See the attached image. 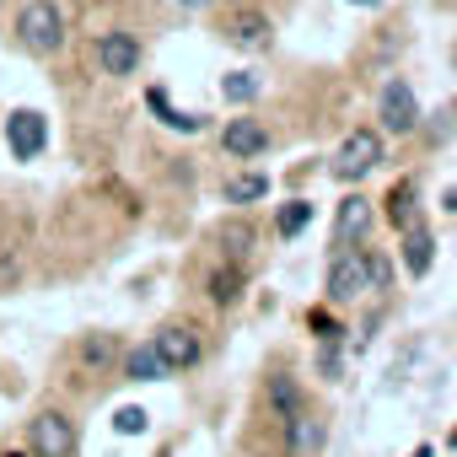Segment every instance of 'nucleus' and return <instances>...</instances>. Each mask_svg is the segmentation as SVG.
<instances>
[{
    "label": "nucleus",
    "instance_id": "1",
    "mask_svg": "<svg viewBox=\"0 0 457 457\" xmlns=\"http://www.w3.org/2000/svg\"><path fill=\"white\" fill-rule=\"evenodd\" d=\"M17 38L33 54H60L65 49V17H60L54 0H28L22 17H17Z\"/></svg>",
    "mask_w": 457,
    "mask_h": 457
},
{
    "label": "nucleus",
    "instance_id": "2",
    "mask_svg": "<svg viewBox=\"0 0 457 457\" xmlns=\"http://www.w3.org/2000/svg\"><path fill=\"white\" fill-rule=\"evenodd\" d=\"M28 446H33V457H76V420H65L60 409L33 414Z\"/></svg>",
    "mask_w": 457,
    "mask_h": 457
},
{
    "label": "nucleus",
    "instance_id": "3",
    "mask_svg": "<svg viewBox=\"0 0 457 457\" xmlns=\"http://www.w3.org/2000/svg\"><path fill=\"white\" fill-rule=\"evenodd\" d=\"M377 162H382V135H377V129H355V135L339 145V156H334V178L355 183V178H366Z\"/></svg>",
    "mask_w": 457,
    "mask_h": 457
},
{
    "label": "nucleus",
    "instance_id": "4",
    "mask_svg": "<svg viewBox=\"0 0 457 457\" xmlns=\"http://www.w3.org/2000/svg\"><path fill=\"white\" fill-rule=\"evenodd\" d=\"M6 145H12L17 162H33V156L49 145V119L33 113V108H17V113L6 119Z\"/></svg>",
    "mask_w": 457,
    "mask_h": 457
},
{
    "label": "nucleus",
    "instance_id": "5",
    "mask_svg": "<svg viewBox=\"0 0 457 457\" xmlns=\"http://www.w3.org/2000/svg\"><path fill=\"white\" fill-rule=\"evenodd\" d=\"M151 350L162 355V366H167V371H188V366L199 361V350H204V345H199V334H194L188 323H167V328L151 339Z\"/></svg>",
    "mask_w": 457,
    "mask_h": 457
},
{
    "label": "nucleus",
    "instance_id": "6",
    "mask_svg": "<svg viewBox=\"0 0 457 457\" xmlns=\"http://www.w3.org/2000/svg\"><path fill=\"white\" fill-rule=\"evenodd\" d=\"M220 145H226V156L253 162V156H264V151H270V129H264L259 119H226Z\"/></svg>",
    "mask_w": 457,
    "mask_h": 457
},
{
    "label": "nucleus",
    "instance_id": "7",
    "mask_svg": "<svg viewBox=\"0 0 457 457\" xmlns=\"http://www.w3.org/2000/svg\"><path fill=\"white\" fill-rule=\"evenodd\" d=\"M97 65H103V76H135L140 71V38L135 33H103L97 38Z\"/></svg>",
    "mask_w": 457,
    "mask_h": 457
},
{
    "label": "nucleus",
    "instance_id": "8",
    "mask_svg": "<svg viewBox=\"0 0 457 457\" xmlns=\"http://www.w3.org/2000/svg\"><path fill=\"white\" fill-rule=\"evenodd\" d=\"M361 291H371V280H366V253H339L334 259V270H328V296L334 302H355Z\"/></svg>",
    "mask_w": 457,
    "mask_h": 457
},
{
    "label": "nucleus",
    "instance_id": "9",
    "mask_svg": "<svg viewBox=\"0 0 457 457\" xmlns=\"http://www.w3.org/2000/svg\"><path fill=\"white\" fill-rule=\"evenodd\" d=\"M382 124L393 135H409L420 124V103H414V87L409 81H387V92H382Z\"/></svg>",
    "mask_w": 457,
    "mask_h": 457
},
{
    "label": "nucleus",
    "instance_id": "10",
    "mask_svg": "<svg viewBox=\"0 0 457 457\" xmlns=\"http://www.w3.org/2000/svg\"><path fill=\"white\" fill-rule=\"evenodd\" d=\"M226 38H232L237 49H270L275 28H270V17H264V12H237V17H232V28H226Z\"/></svg>",
    "mask_w": 457,
    "mask_h": 457
},
{
    "label": "nucleus",
    "instance_id": "11",
    "mask_svg": "<svg viewBox=\"0 0 457 457\" xmlns=\"http://www.w3.org/2000/svg\"><path fill=\"white\" fill-rule=\"evenodd\" d=\"M286 446H291V457H312L318 446H323V420L318 414H291L286 420Z\"/></svg>",
    "mask_w": 457,
    "mask_h": 457
},
{
    "label": "nucleus",
    "instance_id": "12",
    "mask_svg": "<svg viewBox=\"0 0 457 457\" xmlns=\"http://www.w3.org/2000/svg\"><path fill=\"white\" fill-rule=\"evenodd\" d=\"M366 226H371V210H366V199L355 194V199H345V204H339V220H334V243H339V248H350V237H361Z\"/></svg>",
    "mask_w": 457,
    "mask_h": 457
},
{
    "label": "nucleus",
    "instance_id": "13",
    "mask_svg": "<svg viewBox=\"0 0 457 457\" xmlns=\"http://www.w3.org/2000/svg\"><path fill=\"white\" fill-rule=\"evenodd\" d=\"M145 103H151V113H156L167 129H178V135H194V129H199V113H178V108L167 103V92H162V87H151V92H145Z\"/></svg>",
    "mask_w": 457,
    "mask_h": 457
},
{
    "label": "nucleus",
    "instance_id": "14",
    "mask_svg": "<svg viewBox=\"0 0 457 457\" xmlns=\"http://www.w3.org/2000/svg\"><path fill=\"white\" fill-rule=\"evenodd\" d=\"M124 377H129V382H156V377H167V366H162V355H156L151 345H135V350L124 355Z\"/></svg>",
    "mask_w": 457,
    "mask_h": 457
},
{
    "label": "nucleus",
    "instance_id": "15",
    "mask_svg": "<svg viewBox=\"0 0 457 457\" xmlns=\"http://www.w3.org/2000/svg\"><path fill=\"white\" fill-rule=\"evenodd\" d=\"M270 194V178L264 172H237V178H226V204H253Z\"/></svg>",
    "mask_w": 457,
    "mask_h": 457
},
{
    "label": "nucleus",
    "instance_id": "16",
    "mask_svg": "<svg viewBox=\"0 0 457 457\" xmlns=\"http://www.w3.org/2000/svg\"><path fill=\"white\" fill-rule=\"evenodd\" d=\"M270 409L280 414V420H291V414H302V387L280 371V377H270Z\"/></svg>",
    "mask_w": 457,
    "mask_h": 457
},
{
    "label": "nucleus",
    "instance_id": "17",
    "mask_svg": "<svg viewBox=\"0 0 457 457\" xmlns=\"http://www.w3.org/2000/svg\"><path fill=\"white\" fill-rule=\"evenodd\" d=\"M403 264H409V275H425V270H430V232H425V226H409V237H403Z\"/></svg>",
    "mask_w": 457,
    "mask_h": 457
},
{
    "label": "nucleus",
    "instance_id": "18",
    "mask_svg": "<svg viewBox=\"0 0 457 457\" xmlns=\"http://www.w3.org/2000/svg\"><path fill=\"white\" fill-rule=\"evenodd\" d=\"M387 220L393 226H414V183H398L387 194Z\"/></svg>",
    "mask_w": 457,
    "mask_h": 457
},
{
    "label": "nucleus",
    "instance_id": "19",
    "mask_svg": "<svg viewBox=\"0 0 457 457\" xmlns=\"http://www.w3.org/2000/svg\"><path fill=\"white\" fill-rule=\"evenodd\" d=\"M312 220V204L307 199H291V204H280V215H275V226H280V237H296L302 226Z\"/></svg>",
    "mask_w": 457,
    "mask_h": 457
},
{
    "label": "nucleus",
    "instance_id": "20",
    "mask_svg": "<svg viewBox=\"0 0 457 457\" xmlns=\"http://www.w3.org/2000/svg\"><path fill=\"white\" fill-rule=\"evenodd\" d=\"M220 92H226V103H253L259 97V76H248V71H232L220 81Z\"/></svg>",
    "mask_w": 457,
    "mask_h": 457
},
{
    "label": "nucleus",
    "instance_id": "21",
    "mask_svg": "<svg viewBox=\"0 0 457 457\" xmlns=\"http://www.w3.org/2000/svg\"><path fill=\"white\" fill-rule=\"evenodd\" d=\"M237 291H243V275H237V270H215V275H210V296H215L220 307H232Z\"/></svg>",
    "mask_w": 457,
    "mask_h": 457
},
{
    "label": "nucleus",
    "instance_id": "22",
    "mask_svg": "<svg viewBox=\"0 0 457 457\" xmlns=\"http://www.w3.org/2000/svg\"><path fill=\"white\" fill-rule=\"evenodd\" d=\"M119 355V345L108 339V334H92L87 345H81V366H103V361H113Z\"/></svg>",
    "mask_w": 457,
    "mask_h": 457
},
{
    "label": "nucleus",
    "instance_id": "23",
    "mask_svg": "<svg viewBox=\"0 0 457 457\" xmlns=\"http://www.w3.org/2000/svg\"><path fill=\"white\" fill-rule=\"evenodd\" d=\"M220 243H232V253L253 248V226H243V220H232V226H220Z\"/></svg>",
    "mask_w": 457,
    "mask_h": 457
},
{
    "label": "nucleus",
    "instance_id": "24",
    "mask_svg": "<svg viewBox=\"0 0 457 457\" xmlns=\"http://www.w3.org/2000/svg\"><path fill=\"white\" fill-rule=\"evenodd\" d=\"M366 280H371V291H382V286L393 280V264H387L382 253H366Z\"/></svg>",
    "mask_w": 457,
    "mask_h": 457
},
{
    "label": "nucleus",
    "instance_id": "25",
    "mask_svg": "<svg viewBox=\"0 0 457 457\" xmlns=\"http://www.w3.org/2000/svg\"><path fill=\"white\" fill-rule=\"evenodd\" d=\"M113 430L140 436V430H145V409H135V403H129V409H119V414H113Z\"/></svg>",
    "mask_w": 457,
    "mask_h": 457
},
{
    "label": "nucleus",
    "instance_id": "26",
    "mask_svg": "<svg viewBox=\"0 0 457 457\" xmlns=\"http://www.w3.org/2000/svg\"><path fill=\"white\" fill-rule=\"evenodd\" d=\"M323 377H339V350H334V345L323 350Z\"/></svg>",
    "mask_w": 457,
    "mask_h": 457
},
{
    "label": "nucleus",
    "instance_id": "27",
    "mask_svg": "<svg viewBox=\"0 0 457 457\" xmlns=\"http://www.w3.org/2000/svg\"><path fill=\"white\" fill-rule=\"evenodd\" d=\"M446 210H452V215H457V188H452V194H446Z\"/></svg>",
    "mask_w": 457,
    "mask_h": 457
},
{
    "label": "nucleus",
    "instance_id": "28",
    "mask_svg": "<svg viewBox=\"0 0 457 457\" xmlns=\"http://www.w3.org/2000/svg\"><path fill=\"white\" fill-rule=\"evenodd\" d=\"M199 6H204V0H183V12H199Z\"/></svg>",
    "mask_w": 457,
    "mask_h": 457
},
{
    "label": "nucleus",
    "instance_id": "29",
    "mask_svg": "<svg viewBox=\"0 0 457 457\" xmlns=\"http://www.w3.org/2000/svg\"><path fill=\"white\" fill-rule=\"evenodd\" d=\"M350 6H377V0H350Z\"/></svg>",
    "mask_w": 457,
    "mask_h": 457
},
{
    "label": "nucleus",
    "instance_id": "30",
    "mask_svg": "<svg viewBox=\"0 0 457 457\" xmlns=\"http://www.w3.org/2000/svg\"><path fill=\"white\" fill-rule=\"evenodd\" d=\"M414 457H430V446H420V452H414Z\"/></svg>",
    "mask_w": 457,
    "mask_h": 457
},
{
    "label": "nucleus",
    "instance_id": "31",
    "mask_svg": "<svg viewBox=\"0 0 457 457\" xmlns=\"http://www.w3.org/2000/svg\"><path fill=\"white\" fill-rule=\"evenodd\" d=\"M452 441H457V430H452Z\"/></svg>",
    "mask_w": 457,
    "mask_h": 457
}]
</instances>
